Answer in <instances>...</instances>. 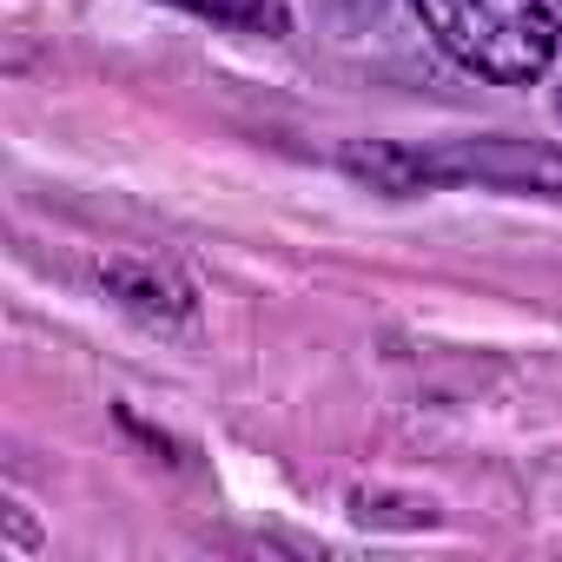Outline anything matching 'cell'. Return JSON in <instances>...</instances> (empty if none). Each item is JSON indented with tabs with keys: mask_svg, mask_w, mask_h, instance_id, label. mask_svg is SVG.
<instances>
[{
	"mask_svg": "<svg viewBox=\"0 0 562 562\" xmlns=\"http://www.w3.org/2000/svg\"><path fill=\"white\" fill-rule=\"evenodd\" d=\"M338 166L391 199L430 192V186H483V192H522V199H562V146L549 139H516V133H470V139H437V146H404V139H351Z\"/></svg>",
	"mask_w": 562,
	"mask_h": 562,
	"instance_id": "1",
	"label": "cell"
},
{
	"mask_svg": "<svg viewBox=\"0 0 562 562\" xmlns=\"http://www.w3.org/2000/svg\"><path fill=\"white\" fill-rule=\"evenodd\" d=\"M186 14H205V21H225V27H285V0H179Z\"/></svg>",
	"mask_w": 562,
	"mask_h": 562,
	"instance_id": "4",
	"label": "cell"
},
{
	"mask_svg": "<svg viewBox=\"0 0 562 562\" xmlns=\"http://www.w3.org/2000/svg\"><path fill=\"white\" fill-rule=\"evenodd\" d=\"M0 522H8V555H34V549H41V529L27 522V509H21V503L0 509Z\"/></svg>",
	"mask_w": 562,
	"mask_h": 562,
	"instance_id": "6",
	"label": "cell"
},
{
	"mask_svg": "<svg viewBox=\"0 0 562 562\" xmlns=\"http://www.w3.org/2000/svg\"><path fill=\"white\" fill-rule=\"evenodd\" d=\"M555 106H562V87H555Z\"/></svg>",
	"mask_w": 562,
	"mask_h": 562,
	"instance_id": "7",
	"label": "cell"
},
{
	"mask_svg": "<svg viewBox=\"0 0 562 562\" xmlns=\"http://www.w3.org/2000/svg\"><path fill=\"white\" fill-rule=\"evenodd\" d=\"M93 285H100L120 312H133L139 325H153V331H186V325L199 318L192 278H186L172 258L139 251V245H113V251H100V258H93Z\"/></svg>",
	"mask_w": 562,
	"mask_h": 562,
	"instance_id": "3",
	"label": "cell"
},
{
	"mask_svg": "<svg viewBox=\"0 0 562 562\" xmlns=\"http://www.w3.org/2000/svg\"><path fill=\"white\" fill-rule=\"evenodd\" d=\"M351 516H358V522L430 529V522H437V503H424V496H371V490H358V496H351Z\"/></svg>",
	"mask_w": 562,
	"mask_h": 562,
	"instance_id": "5",
	"label": "cell"
},
{
	"mask_svg": "<svg viewBox=\"0 0 562 562\" xmlns=\"http://www.w3.org/2000/svg\"><path fill=\"white\" fill-rule=\"evenodd\" d=\"M411 8L463 74L496 87H536L562 54L549 0H411Z\"/></svg>",
	"mask_w": 562,
	"mask_h": 562,
	"instance_id": "2",
	"label": "cell"
}]
</instances>
